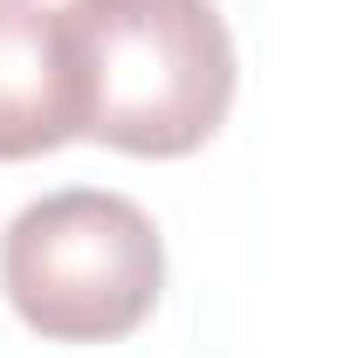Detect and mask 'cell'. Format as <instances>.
<instances>
[{
    "label": "cell",
    "mask_w": 351,
    "mask_h": 358,
    "mask_svg": "<svg viewBox=\"0 0 351 358\" xmlns=\"http://www.w3.org/2000/svg\"><path fill=\"white\" fill-rule=\"evenodd\" d=\"M76 138V69L62 14L42 0H0V166L42 159Z\"/></svg>",
    "instance_id": "3"
},
{
    "label": "cell",
    "mask_w": 351,
    "mask_h": 358,
    "mask_svg": "<svg viewBox=\"0 0 351 358\" xmlns=\"http://www.w3.org/2000/svg\"><path fill=\"white\" fill-rule=\"evenodd\" d=\"M76 138L131 159H186L227 124L234 35L214 0H69Z\"/></svg>",
    "instance_id": "1"
},
{
    "label": "cell",
    "mask_w": 351,
    "mask_h": 358,
    "mask_svg": "<svg viewBox=\"0 0 351 358\" xmlns=\"http://www.w3.org/2000/svg\"><path fill=\"white\" fill-rule=\"evenodd\" d=\"M0 289L14 317L55 345H117L166 289V241L138 200L69 186L7 221Z\"/></svg>",
    "instance_id": "2"
}]
</instances>
